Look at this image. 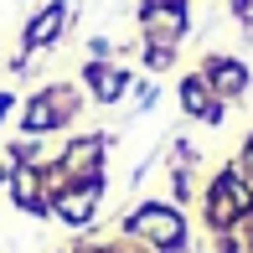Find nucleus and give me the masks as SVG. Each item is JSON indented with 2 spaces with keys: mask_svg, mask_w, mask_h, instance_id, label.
<instances>
[{
  "mask_svg": "<svg viewBox=\"0 0 253 253\" xmlns=\"http://www.w3.org/2000/svg\"><path fill=\"white\" fill-rule=\"evenodd\" d=\"M129 233H145L150 243H160L166 253H176L181 243H186V227H181V217L170 212V207H140V212L129 217Z\"/></svg>",
  "mask_w": 253,
  "mask_h": 253,
  "instance_id": "obj_1",
  "label": "nucleus"
},
{
  "mask_svg": "<svg viewBox=\"0 0 253 253\" xmlns=\"http://www.w3.org/2000/svg\"><path fill=\"white\" fill-rule=\"evenodd\" d=\"M140 21H145V37H150L155 47H170V42L186 31V0H145Z\"/></svg>",
  "mask_w": 253,
  "mask_h": 253,
  "instance_id": "obj_2",
  "label": "nucleus"
},
{
  "mask_svg": "<svg viewBox=\"0 0 253 253\" xmlns=\"http://www.w3.org/2000/svg\"><path fill=\"white\" fill-rule=\"evenodd\" d=\"M98 191H103V181H73V186H62L57 191V202H52V212L62 217V222H88L93 217V207H98Z\"/></svg>",
  "mask_w": 253,
  "mask_h": 253,
  "instance_id": "obj_3",
  "label": "nucleus"
},
{
  "mask_svg": "<svg viewBox=\"0 0 253 253\" xmlns=\"http://www.w3.org/2000/svg\"><path fill=\"white\" fill-rule=\"evenodd\" d=\"M248 207H253L248 186H243L238 176H222V181L212 186V202H207V212H212V222H217V227H227L233 217H243Z\"/></svg>",
  "mask_w": 253,
  "mask_h": 253,
  "instance_id": "obj_4",
  "label": "nucleus"
},
{
  "mask_svg": "<svg viewBox=\"0 0 253 253\" xmlns=\"http://www.w3.org/2000/svg\"><path fill=\"white\" fill-rule=\"evenodd\" d=\"M62 26H67V0H52V5H42L37 16L26 21V31H21L26 52H37V47H52V42L62 37Z\"/></svg>",
  "mask_w": 253,
  "mask_h": 253,
  "instance_id": "obj_5",
  "label": "nucleus"
},
{
  "mask_svg": "<svg viewBox=\"0 0 253 253\" xmlns=\"http://www.w3.org/2000/svg\"><path fill=\"white\" fill-rule=\"evenodd\" d=\"M98 160H103V140H73L62 155V170L73 181H98Z\"/></svg>",
  "mask_w": 253,
  "mask_h": 253,
  "instance_id": "obj_6",
  "label": "nucleus"
},
{
  "mask_svg": "<svg viewBox=\"0 0 253 253\" xmlns=\"http://www.w3.org/2000/svg\"><path fill=\"white\" fill-rule=\"evenodd\" d=\"M10 197H16L21 212H47V197H42V170L37 166H16L10 170Z\"/></svg>",
  "mask_w": 253,
  "mask_h": 253,
  "instance_id": "obj_7",
  "label": "nucleus"
},
{
  "mask_svg": "<svg viewBox=\"0 0 253 253\" xmlns=\"http://www.w3.org/2000/svg\"><path fill=\"white\" fill-rule=\"evenodd\" d=\"M83 78H88V88H93V93H98L103 103H114V98L124 93V88H129V73H124V67H109V62H98V57L83 67Z\"/></svg>",
  "mask_w": 253,
  "mask_h": 253,
  "instance_id": "obj_8",
  "label": "nucleus"
},
{
  "mask_svg": "<svg viewBox=\"0 0 253 253\" xmlns=\"http://www.w3.org/2000/svg\"><path fill=\"white\" fill-rule=\"evenodd\" d=\"M181 103H186V114H197V119H222V109L207 93V78H186V83H181Z\"/></svg>",
  "mask_w": 253,
  "mask_h": 253,
  "instance_id": "obj_9",
  "label": "nucleus"
},
{
  "mask_svg": "<svg viewBox=\"0 0 253 253\" xmlns=\"http://www.w3.org/2000/svg\"><path fill=\"white\" fill-rule=\"evenodd\" d=\"M207 83H212L217 93H243L248 73H243V62H212L207 67Z\"/></svg>",
  "mask_w": 253,
  "mask_h": 253,
  "instance_id": "obj_10",
  "label": "nucleus"
},
{
  "mask_svg": "<svg viewBox=\"0 0 253 253\" xmlns=\"http://www.w3.org/2000/svg\"><path fill=\"white\" fill-rule=\"evenodd\" d=\"M5 114H10V93H0V119H5Z\"/></svg>",
  "mask_w": 253,
  "mask_h": 253,
  "instance_id": "obj_11",
  "label": "nucleus"
},
{
  "mask_svg": "<svg viewBox=\"0 0 253 253\" xmlns=\"http://www.w3.org/2000/svg\"><path fill=\"white\" fill-rule=\"evenodd\" d=\"M5 181H10V170H5V166H0V186H5Z\"/></svg>",
  "mask_w": 253,
  "mask_h": 253,
  "instance_id": "obj_12",
  "label": "nucleus"
},
{
  "mask_svg": "<svg viewBox=\"0 0 253 253\" xmlns=\"http://www.w3.org/2000/svg\"><path fill=\"white\" fill-rule=\"evenodd\" d=\"M248 243H253V227H248Z\"/></svg>",
  "mask_w": 253,
  "mask_h": 253,
  "instance_id": "obj_13",
  "label": "nucleus"
}]
</instances>
